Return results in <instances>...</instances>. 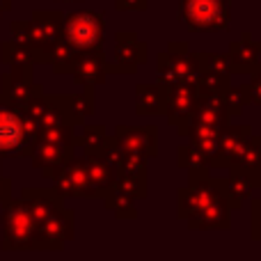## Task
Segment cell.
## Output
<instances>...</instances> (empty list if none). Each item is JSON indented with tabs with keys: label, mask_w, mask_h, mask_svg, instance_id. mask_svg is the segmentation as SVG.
Instances as JSON below:
<instances>
[{
	"label": "cell",
	"mask_w": 261,
	"mask_h": 261,
	"mask_svg": "<svg viewBox=\"0 0 261 261\" xmlns=\"http://www.w3.org/2000/svg\"><path fill=\"white\" fill-rule=\"evenodd\" d=\"M199 76V64L195 53L184 41H172L156 60V83L163 87L172 85H195Z\"/></svg>",
	"instance_id": "1"
},
{
	"label": "cell",
	"mask_w": 261,
	"mask_h": 261,
	"mask_svg": "<svg viewBox=\"0 0 261 261\" xmlns=\"http://www.w3.org/2000/svg\"><path fill=\"white\" fill-rule=\"evenodd\" d=\"M179 16L190 32L229 30L231 0H181Z\"/></svg>",
	"instance_id": "2"
},
{
	"label": "cell",
	"mask_w": 261,
	"mask_h": 261,
	"mask_svg": "<svg viewBox=\"0 0 261 261\" xmlns=\"http://www.w3.org/2000/svg\"><path fill=\"white\" fill-rule=\"evenodd\" d=\"M103 14L73 12L62 18V39L76 50L103 48Z\"/></svg>",
	"instance_id": "3"
},
{
	"label": "cell",
	"mask_w": 261,
	"mask_h": 261,
	"mask_svg": "<svg viewBox=\"0 0 261 261\" xmlns=\"http://www.w3.org/2000/svg\"><path fill=\"white\" fill-rule=\"evenodd\" d=\"M149 58V46L138 39L133 30H122L115 35V62H106L108 73H124L133 76L140 64Z\"/></svg>",
	"instance_id": "4"
},
{
	"label": "cell",
	"mask_w": 261,
	"mask_h": 261,
	"mask_svg": "<svg viewBox=\"0 0 261 261\" xmlns=\"http://www.w3.org/2000/svg\"><path fill=\"white\" fill-rule=\"evenodd\" d=\"M106 55L103 48H92V50H76V58H73L71 71L73 78H76L78 85H103L106 78H108V71H106Z\"/></svg>",
	"instance_id": "5"
},
{
	"label": "cell",
	"mask_w": 261,
	"mask_h": 261,
	"mask_svg": "<svg viewBox=\"0 0 261 261\" xmlns=\"http://www.w3.org/2000/svg\"><path fill=\"white\" fill-rule=\"evenodd\" d=\"M197 87L195 85H172L165 92V110L163 115L167 117L170 126H179V124L188 122L195 113L197 106Z\"/></svg>",
	"instance_id": "6"
},
{
	"label": "cell",
	"mask_w": 261,
	"mask_h": 261,
	"mask_svg": "<svg viewBox=\"0 0 261 261\" xmlns=\"http://www.w3.org/2000/svg\"><path fill=\"white\" fill-rule=\"evenodd\" d=\"M113 138L124 147V151L149 158L158 156V128L156 126H117Z\"/></svg>",
	"instance_id": "7"
},
{
	"label": "cell",
	"mask_w": 261,
	"mask_h": 261,
	"mask_svg": "<svg viewBox=\"0 0 261 261\" xmlns=\"http://www.w3.org/2000/svg\"><path fill=\"white\" fill-rule=\"evenodd\" d=\"M252 135V128L248 124H227L220 130L218 138V158H216V167H227L229 170L234 165V161L241 156L248 138Z\"/></svg>",
	"instance_id": "8"
},
{
	"label": "cell",
	"mask_w": 261,
	"mask_h": 261,
	"mask_svg": "<svg viewBox=\"0 0 261 261\" xmlns=\"http://www.w3.org/2000/svg\"><path fill=\"white\" fill-rule=\"evenodd\" d=\"M229 64H231V76H250L259 64L261 55V41H252L250 32H243L239 41L229 46Z\"/></svg>",
	"instance_id": "9"
},
{
	"label": "cell",
	"mask_w": 261,
	"mask_h": 261,
	"mask_svg": "<svg viewBox=\"0 0 261 261\" xmlns=\"http://www.w3.org/2000/svg\"><path fill=\"white\" fill-rule=\"evenodd\" d=\"M85 174H87V197L99 199L115 186V170L99 156V153H85Z\"/></svg>",
	"instance_id": "10"
},
{
	"label": "cell",
	"mask_w": 261,
	"mask_h": 261,
	"mask_svg": "<svg viewBox=\"0 0 261 261\" xmlns=\"http://www.w3.org/2000/svg\"><path fill=\"white\" fill-rule=\"evenodd\" d=\"M229 110L225 106L222 94H199L197 96V106L193 113V122L204 124L211 128H225L229 124Z\"/></svg>",
	"instance_id": "11"
},
{
	"label": "cell",
	"mask_w": 261,
	"mask_h": 261,
	"mask_svg": "<svg viewBox=\"0 0 261 261\" xmlns=\"http://www.w3.org/2000/svg\"><path fill=\"white\" fill-rule=\"evenodd\" d=\"M58 193L62 197H87V174L81 158H69L58 170Z\"/></svg>",
	"instance_id": "12"
},
{
	"label": "cell",
	"mask_w": 261,
	"mask_h": 261,
	"mask_svg": "<svg viewBox=\"0 0 261 261\" xmlns=\"http://www.w3.org/2000/svg\"><path fill=\"white\" fill-rule=\"evenodd\" d=\"M28 138V124L16 110H0V151L9 153L23 147Z\"/></svg>",
	"instance_id": "13"
},
{
	"label": "cell",
	"mask_w": 261,
	"mask_h": 261,
	"mask_svg": "<svg viewBox=\"0 0 261 261\" xmlns=\"http://www.w3.org/2000/svg\"><path fill=\"white\" fill-rule=\"evenodd\" d=\"M41 241L55 243L53 248H60L64 241H69L73 236V211L71 208H58L48 220L41 222Z\"/></svg>",
	"instance_id": "14"
},
{
	"label": "cell",
	"mask_w": 261,
	"mask_h": 261,
	"mask_svg": "<svg viewBox=\"0 0 261 261\" xmlns=\"http://www.w3.org/2000/svg\"><path fill=\"white\" fill-rule=\"evenodd\" d=\"M222 190H225L227 199H229V206L231 208H241L257 188L252 184V176L250 172H243V170H234L229 167V176L222 179Z\"/></svg>",
	"instance_id": "15"
},
{
	"label": "cell",
	"mask_w": 261,
	"mask_h": 261,
	"mask_svg": "<svg viewBox=\"0 0 261 261\" xmlns=\"http://www.w3.org/2000/svg\"><path fill=\"white\" fill-rule=\"evenodd\" d=\"M165 92L161 83H140L135 87V113L138 115H163L165 110Z\"/></svg>",
	"instance_id": "16"
},
{
	"label": "cell",
	"mask_w": 261,
	"mask_h": 261,
	"mask_svg": "<svg viewBox=\"0 0 261 261\" xmlns=\"http://www.w3.org/2000/svg\"><path fill=\"white\" fill-rule=\"evenodd\" d=\"M62 103H64V110H67L69 124L71 126L83 124V119L94 113V87L85 85V94L62 96Z\"/></svg>",
	"instance_id": "17"
},
{
	"label": "cell",
	"mask_w": 261,
	"mask_h": 261,
	"mask_svg": "<svg viewBox=\"0 0 261 261\" xmlns=\"http://www.w3.org/2000/svg\"><path fill=\"white\" fill-rule=\"evenodd\" d=\"M101 199H103L106 208H110V211H113L117 218H126V220H133V218L138 216V211H135V206H133L135 199L130 197V195L124 193V190H119L117 186H113V188H110Z\"/></svg>",
	"instance_id": "18"
},
{
	"label": "cell",
	"mask_w": 261,
	"mask_h": 261,
	"mask_svg": "<svg viewBox=\"0 0 261 261\" xmlns=\"http://www.w3.org/2000/svg\"><path fill=\"white\" fill-rule=\"evenodd\" d=\"M7 229H9V234H12L14 241H18V243H30L37 225H35L32 213L23 211V208H16V211H12V216H9Z\"/></svg>",
	"instance_id": "19"
},
{
	"label": "cell",
	"mask_w": 261,
	"mask_h": 261,
	"mask_svg": "<svg viewBox=\"0 0 261 261\" xmlns=\"http://www.w3.org/2000/svg\"><path fill=\"white\" fill-rule=\"evenodd\" d=\"M73 158V151L71 147H58V144H50V142H44L39 147L35 156V163L37 165H44V167H53V170H60L64 163Z\"/></svg>",
	"instance_id": "20"
},
{
	"label": "cell",
	"mask_w": 261,
	"mask_h": 261,
	"mask_svg": "<svg viewBox=\"0 0 261 261\" xmlns=\"http://www.w3.org/2000/svg\"><path fill=\"white\" fill-rule=\"evenodd\" d=\"M261 165V138L259 135H250L248 142H245L241 156L234 161V170H243V172H254Z\"/></svg>",
	"instance_id": "21"
},
{
	"label": "cell",
	"mask_w": 261,
	"mask_h": 261,
	"mask_svg": "<svg viewBox=\"0 0 261 261\" xmlns=\"http://www.w3.org/2000/svg\"><path fill=\"white\" fill-rule=\"evenodd\" d=\"M195 60L199 64V71L218 73V76L231 78V64L227 53H195Z\"/></svg>",
	"instance_id": "22"
},
{
	"label": "cell",
	"mask_w": 261,
	"mask_h": 261,
	"mask_svg": "<svg viewBox=\"0 0 261 261\" xmlns=\"http://www.w3.org/2000/svg\"><path fill=\"white\" fill-rule=\"evenodd\" d=\"M106 138H108V133H106L103 126H99V124H87V126H83V133L78 135V138H73V142L81 144V147L85 149V153H99Z\"/></svg>",
	"instance_id": "23"
},
{
	"label": "cell",
	"mask_w": 261,
	"mask_h": 261,
	"mask_svg": "<svg viewBox=\"0 0 261 261\" xmlns=\"http://www.w3.org/2000/svg\"><path fill=\"white\" fill-rule=\"evenodd\" d=\"M222 99H225V106H227V110H229V115H241L245 106L250 103L248 83H243V85H229L222 92Z\"/></svg>",
	"instance_id": "24"
},
{
	"label": "cell",
	"mask_w": 261,
	"mask_h": 261,
	"mask_svg": "<svg viewBox=\"0 0 261 261\" xmlns=\"http://www.w3.org/2000/svg\"><path fill=\"white\" fill-rule=\"evenodd\" d=\"M229 85H231L229 76H218V73H208V71H199L197 83H195L199 94H222Z\"/></svg>",
	"instance_id": "25"
},
{
	"label": "cell",
	"mask_w": 261,
	"mask_h": 261,
	"mask_svg": "<svg viewBox=\"0 0 261 261\" xmlns=\"http://www.w3.org/2000/svg\"><path fill=\"white\" fill-rule=\"evenodd\" d=\"M176 163H179V167H184V170H208V161L204 153H199L197 149L193 147V144H181L179 147V153H176Z\"/></svg>",
	"instance_id": "26"
},
{
	"label": "cell",
	"mask_w": 261,
	"mask_h": 261,
	"mask_svg": "<svg viewBox=\"0 0 261 261\" xmlns=\"http://www.w3.org/2000/svg\"><path fill=\"white\" fill-rule=\"evenodd\" d=\"M115 186H117L119 190H124L126 195H130L133 199H144L147 197V179H142V176L117 174L115 176Z\"/></svg>",
	"instance_id": "27"
},
{
	"label": "cell",
	"mask_w": 261,
	"mask_h": 261,
	"mask_svg": "<svg viewBox=\"0 0 261 261\" xmlns=\"http://www.w3.org/2000/svg\"><path fill=\"white\" fill-rule=\"evenodd\" d=\"M124 153H126V151H124L122 144H119L113 135H108V138H106V142H103V147H101V151H99V156L103 158V161L115 170V174H117L119 165H122V161H124Z\"/></svg>",
	"instance_id": "28"
},
{
	"label": "cell",
	"mask_w": 261,
	"mask_h": 261,
	"mask_svg": "<svg viewBox=\"0 0 261 261\" xmlns=\"http://www.w3.org/2000/svg\"><path fill=\"white\" fill-rule=\"evenodd\" d=\"M73 130H71V124H58V126H50L44 130V142H50V144H58V147H73Z\"/></svg>",
	"instance_id": "29"
},
{
	"label": "cell",
	"mask_w": 261,
	"mask_h": 261,
	"mask_svg": "<svg viewBox=\"0 0 261 261\" xmlns=\"http://www.w3.org/2000/svg\"><path fill=\"white\" fill-rule=\"evenodd\" d=\"M117 174L142 176V179H147V158H144V156H138V153L126 151V153H124L122 165H119V170H117Z\"/></svg>",
	"instance_id": "30"
},
{
	"label": "cell",
	"mask_w": 261,
	"mask_h": 261,
	"mask_svg": "<svg viewBox=\"0 0 261 261\" xmlns=\"http://www.w3.org/2000/svg\"><path fill=\"white\" fill-rule=\"evenodd\" d=\"M248 92H250V103H257L261 108V62L257 64L248 81Z\"/></svg>",
	"instance_id": "31"
},
{
	"label": "cell",
	"mask_w": 261,
	"mask_h": 261,
	"mask_svg": "<svg viewBox=\"0 0 261 261\" xmlns=\"http://www.w3.org/2000/svg\"><path fill=\"white\" fill-rule=\"evenodd\" d=\"M149 0H115V7L119 12H130V9H138V12H144L147 9Z\"/></svg>",
	"instance_id": "32"
},
{
	"label": "cell",
	"mask_w": 261,
	"mask_h": 261,
	"mask_svg": "<svg viewBox=\"0 0 261 261\" xmlns=\"http://www.w3.org/2000/svg\"><path fill=\"white\" fill-rule=\"evenodd\" d=\"M250 211H252V220H261V195L252 199V204H250Z\"/></svg>",
	"instance_id": "33"
},
{
	"label": "cell",
	"mask_w": 261,
	"mask_h": 261,
	"mask_svg": "<svg viewBox=\"0 0 261 261\" xmlns=\"http://www.w3.org/2000/svg\"><path fill=\"white\" fill-rule=\"evenodd\" d=\"M250 176H252V184H254V188H259V190H261V165H259L254 172H250Z\"/></svg>",
	"instance_id": "34"
}]
</instances>
